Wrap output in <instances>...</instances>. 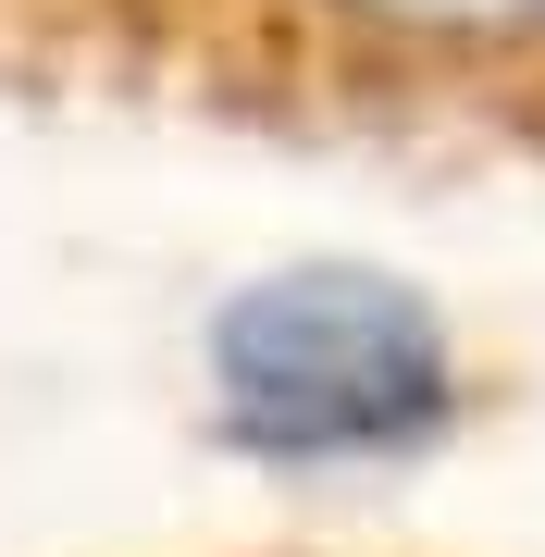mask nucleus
<instances>
[{
  "mask_svg": "<svg viewBox=\"0 0 545 557\" xmlns=\"http://www.w3.org/2000/svg\"><path fill=\"white\" fill-rule=\"evenodd\" d=\"M162 100L347 149L545 161V0H174Z\"/></svg>",
  "mask_w": 545,
  "mask_h": 557,
  "instance_id": "1",
  "label": "nucleus"
},
{
  "mask_svg": "<svg viewBox=\"0 0 545 557\" xmlns=\"http://www.w3.org/2000/svg\"><path fill=\"white\" fill-rule=\"evenodd\" d=\"M0 87L162 100L174 87V0H0Z\"/></svg>",
  "mask_w": 545,
  "mask_h": 557,
  "instance_id": "2",
  "label": "nucleus"
}]
</instances>
